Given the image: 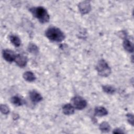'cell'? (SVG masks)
<instances>
[{"label": "cell", "mask_w": 134, "mask_h": 134, "mask_svg": "<svg viewBox=\"0 0 134 134\" xmlns=\"http://www.w3.org/2000/svg\"><path fill=\"white\" fill-rule=\"evenodd\" d=\"M123 47L125 50L127 52L132 53L133 51V43L128 39H126L123 42Z\"/></svg>", "instance_id": "11"}, {"label": "cell", "mask_w": 134, "mask_h": 134, "mask_svg": "<svg viewBox=\"0 0 134 134\" xmlns=\"http://www.w3.org/2000/svg\"><path fill=\"white\" fill-rule=\"evenodd\" d=\"M94 114L95 116L102 117L107 115L108 114V111L104 107L97 106L94 109Z\"/></svg>", "instance_id": "10"}, {"label": "cell", "mask_w": 134, "mask_h": 134, "mask_svg": "<svg viewBox=\"0 0 134 134\" xmlns=\"http://www.w3.org/2000/svg\"><path fill=\"white\" fill-rule=\"evenodd\" d=\"M114 133H124L125 132L120 128H116L113 131Z\"/></svg>", "instance_id": "20"}, {"label": "cell", "mask_w": 134, "mask_h": 134, "mask_svg": "<svg viewBox=\"0 0 134 134\" xmlns=\"http://www.w3.org/2000/svg\"><path fill=\"white\" fill-rule=\"evenodd\" d=\"M29 11L34 17L36 18L41 23L44 24L49 21L50 19L49 15L46 9L43 7L38 6L30 7Z\"/></svg>", "instance_id": "1"}, {"label": "cell", "mask_w": 134, "mask_h": 134, "mask_svg": "<svg viewBox=\"0 0 134 134\" xmlns=\"http://www.w3.org/2000/svg\"><path fill=\"white\" fill-rule=\"evenodd\" d=\"M102 89L105 93L108 94H113L116 91V88L114 87L109 85H103L102 86Z\"/></svg>", "instance_id": "16"}, {"label": "cell", "mask_w": 134, "mask_h": 134, "mask_svg": "<svg viewBox=\"0 0 134 134\" xmlns=\"http://www.w3.org/2000/svg\"><path fill=\"white\" fill-rule=\"evenodd\" d=\"M99 128L103 132H108L110 131V126L107 122L103 121L100 124Z\"/></svg>", "instance_id": "15"}, {"label": "cell", "mask_w": 134, "mask_h": 134, "mask_svg": "<svg viewBox=\"0 0 134 134\" xmlns=\"http://www.w3.org/2000/svg\"><path fill=\"white\" fill-rule=\"evenodd\" d=\"M10 41L11 43L16 47H18L20 46L21 40L19 37L15 35H11L9 37Z\"/></svg>", "instance_id": "13"}, {"label": "cell", "mask_w": 134, "mask_h": 134, "mask_svg": "<svg viewBox=\"0 0 134 134\" xmlns=\"http://www.w3.org/2000/svg\"><path fill=\"white\" fill-rule=\"evenodd\" d=\"M2 55L6 61L12 62L15 61L17 54L10 49H4L2 51Z\"/></svg>", "instance_id": "5"}, {"label": "cell", "mask_w": 134, "mask_h": 134, "mask_svg": "<svg viewBox=\"0 0 134 134\" xmlns=\"http://www.w3.org/2000/svg\"><path fill=\"white\" fill-rule=\"evenodd\" d=\"M71 104L74 108L78 110H82L85 108L87 106V102L83 97L76 96L71 99Z\"/></svg>", "instance_id": "4"}, {"label": "cell", "mask_w": 134, "mask_h": 134, "mask_svg": "<svg viewBox=\"0 0 134 134\" xmlns=\"http://www.w3.org/2000/svg\"><path fill=\"white\" fill-rule=\"evenodd\" d=\"M1 111L3 114L7 115L9 113V109L6 104H2L1 105Z\"/></svg>", "instance_id": "18"}, {"label": "cell", "mask_w": 134, "mask_h": 134, "mask_svg": "<svg viewBox=\"0 0 134 134\" xmlns=\"http://www.w3.org/2000/svg\"><path fill=\"white\" fill-rule=\"evenodd\" d=\"M23 78L28 82H31L34 81L36 77L35 74L31 71H26L23 75Z\"/></svg>", "instance_id": "12"}, {"label": "cell", "mask_w": 134, "mask_h": 134, "mask_svg": "<svg viewBox=\"0 0 134 134\" xmlns=\"http://www.w3.org/2000/svg\"><path fill=\"white\" fill-rule=\"evenodd\" d=\"M127 120L129 122L130 124H131L132 126H133V116L131 114H128L127 115Z\"/></svg>", "instance_id": "19"}, {"label": "cell", "mask_w": 134, "mask_h": 134, "mask_svg": "<svg viewBox=\"0 0 134 134\" xmlns=\"http://www.w3.org/2000/svg\"><path fill=\"white\" fill-rule=\"evenodd\" d=\"M96 71L98 74L102 76L106 77L110 75L111 69L106 61L103 59L98 61L96 66Z\"/></svg>", "instance_id": "3"}, {"label": "cell", "mask_w": 134, "mask_h": 134, "mask_svg": "<svg viewBox=\"0 0 134 134\" xmlns=\"http://www.w3.org/2000/svg\"><path fill=\"white\" fill-rule=\"evenodd\" d=\"M29 97L30 100L34 103H39L43 99L41 95L35 90H32L29 92Z\"/></svg>", "instance_id": "8"}, {"label": "cell", "mask_w": 134, "mask_h": 134, "mask_svg": "<svg viewBox=\"0 0 134 134\" xmlns=\"http://www.w3.org/2000/svg\"><path fill=\"white\" fill-rule=\"evenodd\" d=\"M47 38L52 41L61 42L65 38L64 34L58 28L55 27H50L45 31Z\"/></svg>", "instance_id": "2"}, {"label": "cell", "mask_w": 134, "mask_h": 134, "mask_svg": "<svg viewBox=\"0 0 134 134\" xmlns=\"http://www.w3.org/2000/svg\"><path fill=\"white\" fill-rule=\"evenodd\" d=\"M78 7L80 12L82 14L88 13L91 9V6L89 1H83L79 3Z\"/></svg>", "instance_id": "6"}, {"label": "cell", "mask_w": 134, "mask_h": 134, "mask_svg": "<svg viewBox=\"0 0 134 134\" xmlns=\"http://www.w3.org/2000/svg\"><path fill=\"white\" fill-rule=\"evenodd\" d=\"M10 102L12 104L16 106H21L24 103V101L22 98L17 95L13 96L10 99Z\"/></svg>", "instance_id": "14"}, {"label": "cell", "mask_w": 134, "mask_h": 134, "mask_svg": "<svg viewBox=\"0 0 134 134\" xmlns=\"http://www.w3.org/2000/svg\"><path fill=\"white\" fill-rule=\"evenodd\" d=\"M28 50L29 52L32 54H37L38 53L39 49L37 46H36L35 44L33 43H30L28 46Z\"/></svg>", "instance_id": "17"}, {"label": "cell", "mask_w": 134, "mask_h": 134, "mask_svg": "<svg viewBox=\"0 0 134 134\" xmlns=\"http://www.w3.org/2000/svg\"><path fill=\"white\" fill-rule=\"evenodd\" d=\"M74 107L71 104H66L62 107V111L64 115H71L74 113Z\"/></svg>", "instance_id": "9"}, {"label": "cell", "mask_w": 134, "mask_h": 134, "mask_svg": "<svg viewBox=\"0 0 134 134\" xmlns=\"http://www.w3.org/2000/svg\"><path fill=\"white\" fill-rule=\"evenodd\" d=\"M27 61L28 59L27 57L20 54H17L15 60L16 64L21 68L25 67L27 63Z\"/></svg>", "instance_id": "7"}]
</instances>
